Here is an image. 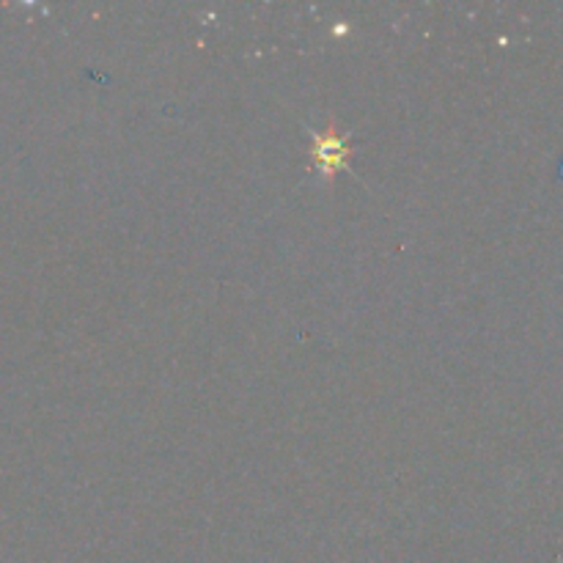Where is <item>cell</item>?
I'll return each instance as SVG.
<instances>
[{"label":"cell","instance_id":"cell-1","mask_svg":"<svg viewBox=\"0 0 563 563\" xmlns=\"http://www.w3.org/2000/svg\"><path fill=\"white\" fill-rule=\"evenodd\" d=\"M313 165L319 168V174L324 176L328 181L335 179L341 168H346L350 163L352 146L344 135L328 126L324 132H313Z\"/></svg>","mask_w":563,"mask_h":563}]
</instances>
